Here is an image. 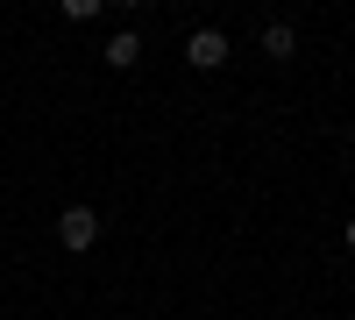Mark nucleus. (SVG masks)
Here are the masks:
<instances>
[{
    "label": "nucleus",
    "instance_id": "nucleus-5",
    "mask_svg": "<svg viewBox=\"0 0 355 320\" xmlns=\"http://www.w3.org/2000/svg\"><path fill=\"white\" fill-rule=\"evenodd\" d=\"M100 8H107V0H64V15H71V22H93Z\"/></svg>",
    "mask_w": 355,
    "mask_h": 320
},
{
    "label": "nucleus",
    "instance_id": "nucleus-3",
    "mask_svg": "<svg viewBox=\"0 0 355 320\" xmlns=\"http://www.w3.org/2000/svg\"><path fill=\"white\" fill-rule=\"evenodd\" d=\"M107 65L114 71H135L142 65V36H135V28H114V36H107Z\"/></svg>",
    "mask_w": 355,
    "mask_h": 320
},
{
    "label": "nucleus",
    "instance_id": "nucleus-2",
    "mask_svg": "<svg viewBox=\"0 0 355 320\" xmlns=\"http://www.w3.org/2000/svg\"><path fill=\"white\" fill-rule=\"evenodd\" d=\"M185 57H192L199 71H220L227 65V36H220V28H199V36L185 43Z\"/></svg>",
    "mask_w": 355,
    "mask_h": 320
},
{
    "label": "nucleus",
    "instance_id": "nucleus-4",
    "mask_svg": "<svg viewBox=\"0 0 355 320\" xmlns=\"http://www.w3.org/2000/svg\"><path fill=\"white\" fill-rule=\"evenodd\" d=\"M263 50H270V57H291V50H299V28H291V22H270V28H263Z\"/></svg>",
    "mask_w": 355,
    "mask_h": 320
},
{
    "label": "nucleus",
    "instance_id": "nucleus-6",
    "mask_svg": "<svg viewBox=\"0 0 355 320\" xmlns=\"http://www.w3.org/2000/svg\"><path fill=\"white\" fill-rule=\"evenodd\" d=\"M348 249H355V214H348Z\"/></svg>",
    "mask_w": 355,
    "mask_h": 320
},
{
    "label": "nucleus",
    "instance_id": "nucleus-1",
    "mask_svg": "<svg viewBox=\"0 0 355 320\" xmlns=\"http://www.w3.org/2000/svg\"><path fill=\"white\" fill-rule=\"evenodd\" d=\"M57 242H64L71 256H85V249L100 242V214L93 207H64V214H57Z\"/></svg>",
    "mask_w": 355,
    "mask_h": 320
},
{
    "label": "nucleus",
    "instance_id": "nucleus-7",
    "mask_svg": "<svg viewBox=\"0 0 355 320\" xmlns=\"http://www.w3.org/2000/svg\"><path fill=\"white\" fill-rule=\"evenodd\" d=\"M114 8H142V0H114Z\"/></svg>",
    "mask_w": 355,
    "mask_h": 320
}]
</instances>
